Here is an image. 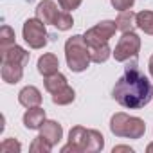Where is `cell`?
Masks as SVG:
<instances>
[{
	"mask_svg": "<svg viewBox=\"0 0 153 153\" xmlns=\"http://www.w3.org/2000/svg\"><path fill=\"white\" fill-rule=\"evenodd\" d=\"M112 97L124 108H142L153 97V87L149 79L139 70L137 58H131V63L124 67V74L117 79Z\"/></svg>",
	"mask_w": 153,
	"mask_h": 153,
	"instance_id": "1",
	"label": "cell"
},
{
	"mask_svg": "<svg viewBox=\"0 0 153 153\" xmlns=\"http://www.w3.org/2000/svg\"><path fill=\"white\" fill-rule=\"evenodd\" d=\"M29 61V52L16 43L2 49V79L6 83H18L24 76V67Z\"/></svg>",
	"mask_w": 153,
	"mask_h": 153,
	"instance_id": "2",
	"label": "cell"
},
{
	"mask_svg": "<svg viewBox=\"0 0 153 153\" xmlns=\"http://www.w3.org/2000/svg\"><path fill=\"white\" fill-rule=\"evenodd\" d=\"M105 146V139L97 130H87L83 126H74L68 133V144L61 151H99Z\"/></svg>",
	"mask_w": 153,
	"mask_h": 153,
	"instance_id": "3",
	"label": "cell"
},
{
	"mask_svg": "<svg viewBox=\"0 0 153 153\" xmlns=\"http://www.w3.org/2000/svg\"><path fill=\"white\" fill-rule=\"evenodd\" d=\"M65 58H67V65H68V68L72 72L87 70L92 58H90V47H88L85 36L76 34V36L67 40V43H65Z\"/></svg>",
	"mask_w": 153,
	"mask_h": 153,
	"instance_id": "4",
	"label": "cell"
},
{
	"mask_svg": "<svg viewBox=\"0 0 153 153\" xmlns=\"http://www.w3.org/2000/svg\"><path fill=\"white\" fill-rule=\"evenodd\" d=\"M110 130L117 137L140 139L146 131V124L139 117H130L126 114H115L110 121Z\"/></svg>",
	"mask_w": 153,
	"mask_h": 153,
	"instance_id": "5",
	"label": "cell"
},
{
	"mask_svg": "<svg viewBox=\"0 0 153 153\" xmlns=\"http://www.w3.org/2000/svg\"><path fill=\"white\" fill-rule=\"evenodd\" d=\"M47 31H45V24L40 18H29L24 24V40L29 43V47L33 49H42L47 45Z\"/></svg>",
	"mask_w": 153,
	"mask_h": 153,
	"instance_id": "6",
	"label": "cell"
},
{
	"mask_svg": "<svg viewBox=\"0 0 153 153\" xmlns=\"http://www.w3.org/2000/svg\"><path fill=\"white\" fill-rule=\"evenodd\" d=\"M139 49H140V38L133 31L123 33L119 43L114 49V58L115 61H128L130 58H137Z\"/></svg>",
	"mask_w": 153,
	"mask_h": 153,
	"instance_id": "7",
	"label": "cell"
},
{
	"mask_svg": "<svg viewBox=\"0 0 153 153\" xmlns=\"http://www.w3.org/2000/svg\"><path fill=\"white\" fill-rule=\"evenodd\" d=\"M115 31H117L115 22L105 20V22H99L97 25H94L92 29H88L85 33V40H87L88 47L101 45V43H108V40L115 34Z\"/></svg>",
	"mask_w": 153,
	"mask_h": 153,
	"instance_id": "8",
	"label": "cell"
},
{
	"mask_svg": "<svg viewBox=\"0 0 153 153\" xmlns=\"http://www.w3.org/2000/svg\"><path fill=\"white\" fill-rule=\"evenodd\" d=\"M59 13L61 11L58 9V6L52 2V0H43V2H40L38 7H36V18H40L43 24H52L54 25Z\"/></svg>",
	"mask_w": 153,
	"mask_h": 153,
	"instance_id": "9",
	"label": "cell"
},
{
	"mask_svg": "<svg viewBox=\"0 0 153 153\" xmlns=\"http://www.w3.org/2000/svg\"><path fill=\"white\" fill-rule=\"evenodd\" d=\"M45 123V110L40 106H33L24 114V124L27 130H38Z\"/></svg>",
	"mask_w": 153,
	"mask_h": 153,
	"instance_id": "10",
	"label": "cell"
},
{
	"mask_svg": "<svg viewBox=\"0 0 153 153\" xmlns=\"http://www.w3.org/2000/svg\"><path fill=\"white\" fill-rule=\"evenodd\" d=\"M18 101H20V105L25 106V108L40 106V103H42V94H40V90H38L36 87H25V88L20 90Z\"/></svg>",
	"mask_w": 153,
	"mask_h": 153,
	"instance_id": "11",
	"label": "cell"
},
{
	"mask_svg": "<svg viewBox=\"0 0 153 153\" xmlns=\"http://www.w3.org/2000/svg\"><path fill=\"white\" fill-rule=\"evenodd\" d=\"M40 130H42V133H40V135H42L45 140H49L52 146H56V144L59 142L61 135H63L61 124H58L56 121H45V123H43V126H42Z\"/></svg>",
	"mask_w": 153,
	"mask_h": 153,
	"instance_id": "12",
	"label": "cell"
},
{
	"mask_svg": "<svg viewBox=\"0 0 153 153\" xmlns=\"http://www.w3.org/2000/svg\"><path fill=\"white\" fill-rule=\"evenodd\" d=\"M58 67H59V61L54 54H43L40 59H38V72L43 74L45 78L47 76H52L58 72Z\"/></svg>",
	"mask_w": 153,
	"mask_h": 153,
	"instance_id": "13",
	"label": "cell"
},
{
	"mask_svg": "<svg viewBox=\"0 0 153 153\" xmlns=\"http://www.w3.org/2000/svg\"><path fill=\"white\" fill-rule=\"evenodd\" d=\"M135 16H137V15H135L131 9L121 11V13H119V16L115 18V25H117V29H119L121 33L133 31V27L137 25V22H135Z\"/></svg>",
	"mask_w": 153,
	"mask_h": 153,
	"instance_id": "14",
	"label": "cell"
},
{
	"mask_svg": "<svg viewBox=\"0 0 153 153\" xmlns=\"http://www.w3.org/2000/svg\"><path fill=\"white\" fill-rule=\"evenodd\" d=\"M137 27L146 34H153V11H140L135 16Z\"/></svg>",
	"mask_w": 153,
	"mask_h": 153,
	"instance_id": "15",
	"label": "cell"
},
{
	"mask_svg": "<svg viewBox=\"0 0 153 153\" xmlns=\"http://www.w3.org/2000/svg\"><path fill=\"white\" fill-rule=\"evenodd\" d=\"M63 87H67V78H65L63 74L56 72V74L47 76V78H45V88H47L51 94L58 92V90H59V88H63Z\"/></svg>",
	"mask_w": 153,
	"mask_h": 153,
	"instance_id": "16",
	"label": "cell"
},
{
	"mask_svg": "<svg viewBox=\"0 0 153 153\" xmlns=\"http://www.w3.org/2000/svg\"><path fill=\"white\" fill-rule=\"evenodd\" d=\"M110 47L108 43H101V45H94L90 47V58L94 63H105L108 58H110Z\"/></svg>",
	"mask_w": 153,
	"mask_h": 153,
	"instance_id": "17",
	"label": "cell"
},
{
	"mask_svg": "<svg viewBox=\"0 0 153 153\" xmlns=\"http://www.w3.org/2000/svg\"><path fill=\"white\" fill-rule=\"evenodd\" d=\"M74 90L67 85V87H63V88H59L58 92H54L52 94V103L54 105H68V103H72L74 101Z\"/></svg>",
	"mask_w": 153,
	"mask_h": 153,
	"instance_id": "18",
	"label": "cell"
},
{
	"mask_svg": "<svg viewBox=\"0 0 153 153\" xmlns=\"http://www.w3.org/2000/svg\"><path fill=\"white\" fill-rule=\"evenodd\" d=\"M11 45H15V31L9 25H2V29H0V47L7 49Z\"/></svg>",
	"mask_w": 153,
	"mask_h": 153,
	"instance_id": "19",
	"label": "cell"
},
{
	"mask_svg": "<svg viewBox=\"0 0 153 153\" xmlns=\"http://www.w3.org/2000/svg\"><path fill=\"white\" fill-rule=\"evenodd\" d=\"M72 24H74V20H72V16L68 15V11H61L59 16H58V20L54 22V27H56L58 31H68V29L72 27Z\"/></svg>",
	"mask_w": 153,
	"mask_h": 153,
	"instance_id": "20",
	"label": "cell"
},
{
	"mask_svg": "<svg viewBox=\"0 0 153 153\" xmlns=\"http://www.w3.org/2000/svg\"><path fill=\"white\" fill-rule=\"evenodd\" d=\"M54 146L49 142V140H45L42 135H38L36 139H34V142L31 144V151H51Z\"/></svg>",
	"mask_w": 153,
	"mask_h": 153,
	"instance_id": "21",
	"label": "cell"
},
{
	"mask_svg": "<svg viewBox=\"0 0 153 153\" xmlns=\"http://www.w3.org/2000/svg\"><path fill=\"white\" fill-rule=\"evenodd\" d=\"M20 148H22L20 142H16L15 139H6L2 144H0V151H2V153H9V151H11V153H15V151L18 153Z\"/></svg>",
	"mask_w": 153,
	"mask_h": 153,
	"instance_id": "22",
	"label": "cell"
},
{
	"mask_svg": "<svg viewBox=\"0 0 153 153\" xmlns=\"http://www.w3.org/2000/svg\"><path fill=\"white\" fill-rule=\"evenodd\" d=\"M58 4L63 11H74L81 6V0H58Z\"/></svg>",
	"mask_w": 153,
	"mask_h": 153,
	"instance_id": "23",
	"label": "cell"
},
{
	"mask_svg": "<svg viewBox=\"0 0 153 153\" xmlns=\"http://www.w3.org/2000/svg\"><path fill=\"white\" fill-rule=\"evenodd\" d=\"M110 2H112V6H114L115 9H119V11H126V9H130V7L133 6L135 0H110Z\"/></svg>",
	"mask_w": 153,
	"mask_h": 153,
	"instance_id": "24",
	"label": "cell"
},
{
	"mask_svg": "<svg viewBox=\"0 0 153 153\" xmlns=\"http://www.w3.org/2000/svg\"><path fill=\"white\" fill-rule=\"evenodd\" d=\"M115 151H131V148H128V146H115L114 148V153Z\"/></svg>",
	"mask_w": 153,
	"mask_h": 153,
	"instance_id": "25",
	"label": "cell"
},
{
	"mask_svg": "<svg viewBox=\"0 0 153 153\" xmlns=\"http://www.w3.org/2000/svg\"><path fill=\"white\" fill-rule=\"evenodd\" d=\"M149 72H151V76H153V56L149 58Z\"/></svg>",
	"mask_w": 153,
	"mask_h": 153,
	"instance_id": "26",
	"label": "cell"
},
{
	"mask_svg": "<svg viewBox=\"0 0 153 153\" xmlns=\"http://www.w3.org/2000/svg\"><path fill=\"white\" fill-rule=\"evenodd\" d=\"M146 151H148V153H151V151H153V142H151V144H149V146L146 148Z\"/></svg>",
	"mask_w": 153,
	"mask_h": 153,
	"instance_id": "27",
	"label": "cell"
}]
</instances>
